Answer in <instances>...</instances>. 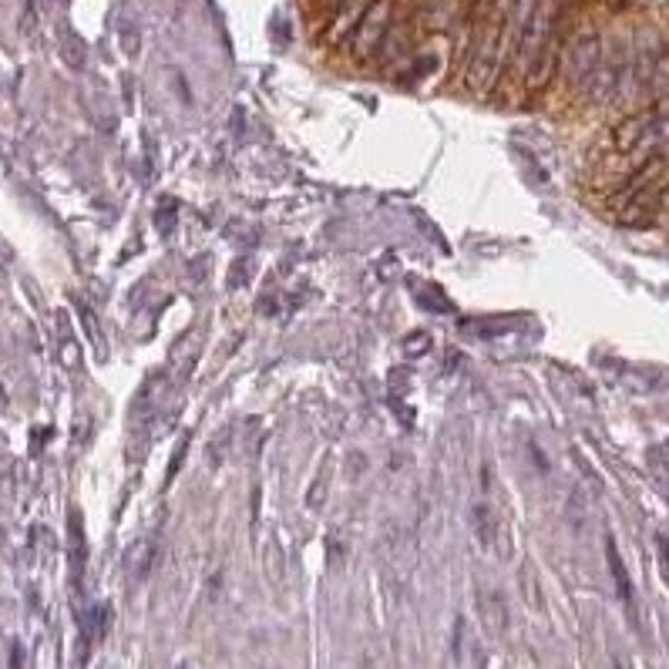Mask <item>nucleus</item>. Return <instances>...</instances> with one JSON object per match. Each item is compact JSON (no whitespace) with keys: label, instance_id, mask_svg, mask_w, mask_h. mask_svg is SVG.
Segmentation results:
<instances>
[{"label":"nucleus","instance_id":"1","mask_svg":"<svg viewBox=\"0 0 669 669\" xmlns=\"http://www.w3.org/2000/svg\"><path fill=\"white\" fill-rule=\"evenodd\" d=\"M598 64H602V34H598L595 28H582V31L569 41V47L562 51V57H559L562 82H565L572 91H579V88H585V82L595 75Z\"/></svg>","mask_w":669,"mask_h":669},{"label":"nucleus","instance_id":"4","mask_svg":"<svg viewBox=\"0 0 669 669\" xmlns=\"http://www.w3.org/2000/svg\"><path fill=\"white\" fill-rule=\"evenodd\" d=\"M367 8H370V0H341V4L333 8V14H330V28H326L330 34H326V44L337 47V44L350 41Z\"/></svg>","mask_w":669,"mask_h":669},{"label":"nucleus","instance_id":"9","mask_svg":"<svg viewBox=\"0 0 669 669\" xmlns=\"http://www.w3.org/2000/svg\"><path fill=\"white\" fill-rule=\"evenodd\" d=\"M326 4H333V8H337V4H341V0H326Z\"/></svg>","mask_w":669,"mask_h":669},{"label":"nucleus","instance_id":"5","mask_svg":"<svg viewBox=\"0 0 669 669\" xmlns=\"http://www.w3.org/2000/svg\"><path fill=\"white\" fill-rule=\"evenodd\" d=\"M606 559H609V572H613V582H616L619 598L626 602V606H633V582H629V575H626V565H623L619 549H616L613 539H606Z\"/></svg>","mask_w":669,"mask_h":669},{"label":"nucleus","instance_id":"6","mask_svg":"<svg viewBox=\"0 0 669 669\" xmlns=\"http://www.w3.org/2000/svg\"><path fill=\"white\" fill-rule=\"evenodd\" d=\"M656 555H659V572H662V582L669 585V539H666V535H656Z\"/></svg>","mask_w":669,"mask_h":669},{"label":"nucleus","instance_id":"2","mask_svg":"<svg viewBox=\"0 0 669 669\" xmlns=\"http://www.w3.org/2000/svg\"><path fill=\"white\" fill-rule=\"evenodd\" d=\"M393 14H397V0H370V8L364 11L354 37H350V51L354 57H370L374 51H380L384 37L393 28Z\"/></svg>","mask_w":669,"mask_h":669},{"label":"nucleus","instance_id":"7","mask_svg":"<svg viewBox=\"0 0 669 669\" xmlns=\"http://www.w3.org/2000/svg\"><path fill=\"white\" fill-rule=\"evenodd\" d=\"M501 0H472V21H485L488 14L498 11Z\"/></svg>","mask_w":669,"mask_h":669},{"label":"nucleus","instance_id":"3","mask_svg":"<svg viewBox=\"0 0 669 669\" xmlns=\"http://www.w3.org/2000/svg\"><path fill=\"white\" fill-rule=\"evenodd\" d=\"M662 111L659 108H646V111H636L629 118H623L616 128H613V145L616 152H636L643 145H649L652 139H659V128H662Z\"/></svg>","mask_w":669,"mask_h":669},{"label":"nucleus","instance_id":"8","mask_svg":"<svg viewBox=\"0 0 669 669\" xmlns=\"http://www.w3.org/2000/svg\"><path fill=\"white\" fill-rule=\"evenodd\" d=\"M662 206L669 209V188H666V198H662Z\"/></svg>","mask_w":669,"mask_h":669}]
</instances>
